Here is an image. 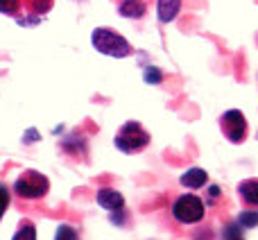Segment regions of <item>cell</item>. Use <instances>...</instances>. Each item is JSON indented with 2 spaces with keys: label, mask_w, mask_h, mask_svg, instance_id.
<instances>
[{
  "label": "cell",
  "mask_w": 258,
  "mask_h": 240,
  "mask_svg": "<svg viewBox=\"0 0 258 240\" xmlns=\"http://www.w3.org/2000/svg\"><path fill=\"white\" fill-rule=\"evenodd\" d=\"M91 43L98 52L107 54V57H116V59H125L129 54H134L132 43L125 39L122 34H118L111 27H98L91 34Z\"/></svg>",
  "instance_id": "6da1fadb"
},
{
  "label": "cell",
  "mask_w": 258,
  "mask_h": 240,
  "mask_svg": "<svg viewBox=\"0 0 258 240\" xmlns=\"http://www.w3.org/2000/svg\"><path fill=\"white\" fill-rule=\"evenodd\" d=\"M116 147L125 154H141L147 145H150V132L136 120H127L120 129H118L116 138H113Z\"/></svg>",
  "instance_id": "7a4b0ae2"
},
{
  "label": "cell",
  "mask_w": 258,
  "mask_h": 240,
  "mask_svg": "<svg viewBox=\"0 0 258 240\" xmlns=\"http://www.w3.org/2000/svg\"><path fill=\"white\" fill-rule=\"evenodd\" d=\"M48 191H50V182L39 170H25L14 182V193L21 200H41V197L48 195Z\"/></svg>",
  "instance_id": "3957f363"
},
{
  "label": "cell",
  "mask_w": 258,
  "mask_h": 240,
  "mask_svg": "<svg viewBox=\"0 0 258 240\" xmlns=\"http://www.w3.org/2000/svg\"><path fill=\"white\" fill-rule=\"evenodd\" d=\"M204 215L206 204L195 193H186V195L177 197V202L172 204V218L181 224H197L204 220Z\"/></svg>",
  "instance_id": "277c9868"
},
{
  "label": "cell",
  "mask_w": 258,
  "mask_h": 240,
  "mask_svg": "<svg viewBox=\"0 0 258 240\" xmlns=\"http://www.w3.org/2000/svg\"><path fill=\"white\" fill-rule=\"evenodd\" d=\"M220 132L233 145H240L245 143L247 134H249V125H247V118L240 109H229L220 116Z\"/></svg>",
  "instance_id": "5b68a950"
},
{
  "label": "cell",
  "mask_w": 258,
  "mask_h": 240,
  "mask_svg": "<svg viewBox=\"0 0 258 240\" xmlns=\"http://www.w3.org/2000/svg\"><path fill=\"white\" fill-rule=\"evenodd\" d=\"M95 200L107 211H120L122 206H125V197H122V193H118L116 188H100Z\"/></svg>",
  "instance_id": "8992f818"
},
{
  "label": "cell",
  "mask_w": 258,
  "mask_h": 240,
  "mask_svg": "<svg viewBox=\"0 0 258 240\" xmlns=\"http://www.w3.org/2000/svg\"><path fill=\"white\" fill-rule=\"evenodd\" d=\"M179 184H181L183 188H190V191H200V188H204L206 184H209V174L202 168H190L179 177Z\"/></svg>",
  "instance_id": "52a82bcc"
},
{
  "label": "cell",
  "mask_w": 258,
  "mask_h": 240,
  "mask_svg": "<svg viewBox=\"0 0 258 240\" xmlns=\"http://www.w3.org/2000/svg\"><path fill=\"white\" fill-rule=\"evenodd\" d=\"M183 0H156V16L161 23H172L181 12Z\"/></svg>",
  "instance_id": "ba28073f"
},
{
  "label": "cell",
  "mask_w": 258,
  "mask_h": 240,
  "mask_svg": "<svg viewBox=\"0 0 258 240\" xmlns=\"http://www.w3.org/2000/svg\"><path fill=\"white\" fill-rule=\"evenodd\" d=\"M238 197L245 206L258 209V179H245L238 184Z\"/></svg>",
  "instance_id": "9c48e42d"
},
{
  "label": "cell",
  "mask_w": 258,
  "mask_h": 240,
  "mask_svg": "<svg viewBox=\"0 0 258 240\" xmlns=\"http://www.w3.org/2000/svg\"><path fill=\"white\" fill-rule=\"evenodd\" d=\"M147 12L145 0H122L118 3V14L122 18H143Z\"/></svg>",
  "instance_id": "30bf717a"
},
{
  "label": "cell",
  "mask_w": 258,
  "mask_h": 240,
  "mask_svg": "<svg viewBox=\"0 0 258 240\" xmlns=\"http://www.w3.org/2000/svg\"><path fill=\"white\" fill-rule=\"evenodd\" d=\"M23 5H25L27 14H32V16H43V14H48L50 9H52L54 0H23Z\"/></svg>",
  "instance_id": "8fae6325"
},
{
  "label": "cell",
  "mask_w": 258,
  "mask_h": 240,
  "mask_svg": "<svg viewBox=\"0 0 258 240\" xmlns=\"http://www.w3.org/2000/svg\"><path fill=\"white\" fill-rule=\"evenodd\" d=\"M12 240H36V227L32 220H21L16 233H14Z\"/></svg>",
  "instance_id": "7c38bea8"
},
{
  "label": "cell",
  "mask_w": 258,
  "mask_h": 240,
  "mask_svg": "<svg viewBox=\"0 0 258 240\" xmlns=\"http://www.w3.org/2000/svg\"><path fill=\"white\" fill-rule=\"evenodd\" d=\"M236 222L240 224L242 229H254L258 227V211H242L236 218Z\"/></svg>",
  "instance_id": "4fadbf2b"
},
{
  "label": "cell",
  "mask_w": 258,
  "mask_h": 240,
  "mask_svg": "<svg viewBox=\"0 0 258 240\" xmlns=\"http://www.w3.org/2000/svg\"><path fill=\"white\" fill-rule=\"evenodd\" d=\"M54 240H80V231L73 224H59Z\"/></svg>",
  "instance_id": "5bb4252c"
},
{
  "label": "cell",
  "mask_w": 258,
  "mask_h": 240,
  "mask_svg": "<svg viewBox=\"0 0 258 240\" xmlns=\"http://www.w3.org/2000/svg\"><path fill=\"white\" fill-rule=\"evenodd\" d=\"M23 7V0H0V14L5 16H18Z\"/></svg>",
  "instance_id": "9a60e30c"
},
{
  "label": "cell",
  "mask_w": 258,
  "mask_h": 240,
  "mask_svg": "<svg viewBox=\"0 0 258 240\" xmlns=\"http://www.w3.org/2000/svg\"><path fill=\"white\" fill-rule=\"evenodd\" d=\"M145 82L147 84H161L163 82V73L159 71V68H154V66H150V68H145Z\"/></svg>",
  "instance_id": "2e32d148"
},
{
  "label": "cell",
  "mask_w": 258,
  "mask_h": 240,
  "mask_svg": "<svg viewBox=\"0 0 258 240\" xmlns=\"http://www.w3.org/2000/svg\"><path fill=\"white\" fill-rule=\"evenodd\" d=\"M222 236H224V240H236V238H242V227H240L238 222L227 224V227H224V231H222Z\"/></svg>",
  "instance_id": "e0dca14e"
},
{
  "label": "cell",
  "mask_w": 258,
  "mask_h": 240,
  "mask_svg": "<svg viewBox=\"0 0 258 240\" xmlns=\"http://www.w3.org/2000/svg\"><path fill=\"white\" fill-rule=\"evenodd\" d=\"M9 188L5 186V184H0V220H3V215H5V211H7V206H9Z\"/></svg>",
  "instance_id": "ac0fdd59"
},
{
  "label": "cell",
  "mask_w": 258,
  "mask_h": 240,
  "mask_svg": "<svg viewBox=\"0 0 258 240\" xmlns=\"http://www.w3.org/2000/svg\"><path fill=\"white\" fill-rule=\"evenodd\" d=\"M236 240H245V238H236Z\"/></svg>",
  "instance_id": "d6986e66"
}]
</instances>
